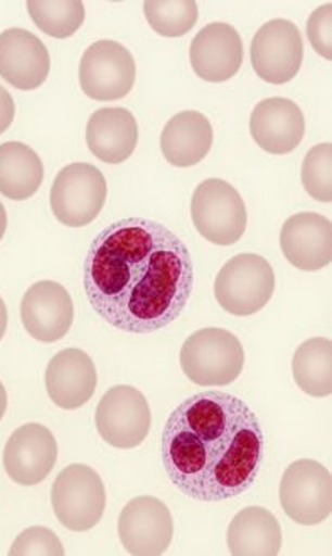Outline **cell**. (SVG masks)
<instances>
[{
  "instance_id": "6da1fadb",
  "label": "cell",
  "mask_w": 332,
  "mask_h": 556,
  "mask_svg": "<svg viewBox=\"0 0 332 556\" xmlns=\"http://www.w3.org/2000/svg\"><path fill=\"white\" fill-rule=\"evenodd\" d=\"M88 302L110 326L152 334L173 324L194 287L191 252L163 223L125 218L91 241L84 268Z\"/></svg>"
},
{
  "instance_id": "7a4b0ae2",
  "label": "cell",
  "mask_w": 332,
  "mask_h": 556,
  "mask_svg": "<svg viewBox=\"0 0 332 556\" xmlns=\"http://www.w3.org/2000/svg\"><path fill=\"white\" fill-rule=\"evenodd\" d=\"M161 454L170 482L186 496L203 503L233 500L257 481L264 430L239 396L201 391L167 418Z\"/></svg>"
},
{
  "instance_id": "3957f363",
  "label": "cell",
  "mask_w": 332,
  "mask_h": 556,
  "mask_svg": "<svg viewBox=\"0 0 332 556\" xmlns=\"http://www.w3.org/2000/svg\"><path fill=\"white\" fill-rule=\"evenodd\" d=\"M181 368L200 387H227L242 375L245 351L233 332L206 327L186 339L181 348Z\"/></svg>"
},
{
  "instance_id": "277c9868",
  "label": "cell",
  "mask_w": 332,
  "mask_h": 556,
  "mask_svg": "<svg viewBox=\"0 0 332 556\" xmlns=\"http://www.w3.org/2000/svg\"><path fill=\"white\" fill-rule=\"evenodd\" d=\"M273 292L276 271L264 256L255 253H242L228 260L215 280L216 301L233 316L260 313Z\"/></svg>"
},
{
  "instance_id": "5b68a950",
  "label": "cell",
  "mask_w": 332,
  "mask_h": 556,
  "mask_svg": "<svg viewBox=\"0 0 332 556\" xmlns=\"http://www.w3.org/2000/svg\"><path fill=\"white\" fill-rule=\"evenodd\" d=\"M191 218L197 233L219 247L239 243L248 223L240 192L230 182L216 177L197 186L191 200Z\"/></svg>"
},
{
  "instance_id": "8992f818",
  "label": "cell",
  "mask_w": 332,
  "mask_h": 556,
  "mask_svg": "<svg viewBox=\"0 0 332 556\" xmlns=\"http://www.w3.org/2000/svg\"><path fill=\"white\" fill-rule=\"evenodd\" d=\"M51 504L63 527L76 533L90 531L105 513V484L97 470L85 464H72L58 473L51 489Z\"/></svg>"
},
{
  "instance_id": "52a82bcc",
  "label": "cell",
  "mask_w": 332,
  "mask_h": 556,
  "mask_svg": "<svg viewBox=\"0 0 332 556\" xmlns=\"http://www.w3.org/2000/svg\"><path fill=\"white\" fill-rule=\"evenodd\" d=\"M108 186L99 167L75 162L58 173L51 186V210L61 225L81 228L99 218Z\"/></svg>"
},
{
  "instance_id": "ba28073f",
  "label": "cell",
  "mask_w": 332,
  "mask_h": 556,
  "mask_svg": "<svg viewBox=\"0 0 332 556\" xmlns=\"http://www.w3.org/2000/svg\"><path fill=\"white\" fill-rule=\"evenodd\" d=\"M279 496L292 521L303 527L321 525L332 509L331 472L316 460H295L283 472Z\"/></svg>"
},
{
  "instance_id": "9c48e42d",
  "label": "cell",
  "mask_w": 332,
  "mask_h": 556,
  "mask_svg": "<svg viewBox=\"0 0 332 556\" xmlns=\"http://www.w3.org/2000/svg\"><path fill=\"white\" fill-rule=\"evenodd\" d=\"M94 424L106 444L129 451L139 447L151 432V406L142 391L118 384L100 400Z\"/></svg>"
},
{
  "instance_id": "30bf717a",
  "label": "cell",
  "mask_w": 332,
  "mask_h": 556,
  "mask_svg": "<svg viewBox=\"0 0 332 556\" xmlns=\"http://www.w3.org/2000/svg\"><path fill=\"white\" fill-rule=\"evenodd\" d=\"M136 78V60L120 42L108 39L93 42L81 58V90L97 102H114L127 97Z\"/></svg>"
},
{
  "instance_id": "8fae6325",
  "label": "cell",
  "mask_w": 332,
  "mask_h": 556,
  "mask_svg": "<svg viewBox=\"0 0 332 556\" xmlns=\"http://www.w3.org/2000/svg\"><path fill=\"white\" fill-rule=\"evenodd\" d=\"M253 70L270 85L289 84L303 66L304 42L297 26L288 20L265 23L250 46Z\"/></svg>"
},
{
  "instance_id": "7c38bea8",
  "label": "cell",
  "mask_w": 332,
  "mask_h": 556,
  "mask_svg": "<svg viewBox=\"0 0 332 556\" xmlns=\"http://www.w3.org/2000/svg\"><path fill=\"white\" fill-rule=\"evenodd\" d=\"M118 538L130 555H164L173 543V515L157 497H136L122 509Z\"/></svg>"
},
{
  "instance_id": "4fadbf2b",
  "label": "cell",
  "mask_w": 332,
  "mask_h": 556,
  "mask_svg": "<svg viewBox=\"0 0 332 556\" xmlns=\"http://www.w3.org/2000/svg\"><path fill=\"white\" fill-rule=\"evenodd\" d=\"M75 319L72 295L61 283L41 280L30 286L21 302V320L30 338L56 342L68 334Z\"/></svg>"
},
{
  "instance_id": "5bb4252c",
  "label": "cell",
  "mask_w": 332,
  "mask_h": 556,
  "mask_svg": "<svg viewBox=\"0 0 332 556\" xmlns=\"http://www.w3.org/2000/svg\"><path fill=\"white\" fill-rule=\"evenodd\" d=\"M56 439L41 424L23 425L9 437L5 444V472L15 484H41L56 466Z\"/></svg>"
},
{
  "instance_id": "9a60e30c",
  "label": "cell",
  "mask_w": 332,
  "mask_h": 556,
  "mask_svg": "<svg viewBox=\"0 0 332 556\" xmlns=\"http://www.w3.org/2000/svg\"><path fill=\"white\" fill-rule=\"evenodd\" d=\"M243 41L239 30L227 23H212L194 36L189 60L194 73L209 84H224L240 72Z\"/></svg>"
},
{
  "instance_id": "2e32d148",
  "label": "cell",
  "mask_w": 332,
  "mask_h": 556,
  "mask_svg": "<svg viewBox=\"0 0 332 556\" xmlns=\"http://www.w3.org/2000/svg\"><path fill=\"white\" fill-rule=\"evenodd\" d=\"M306 118L297 103L289 98L261 100L250 117V134L268 154L285 155L303 142Z\"/></svg>"
},
{
  "instance_id": "e0dca14e",
  "label": "cell",
  "mask_w": 332,
  "mask_h": 556,
  "mask_svg": "<svg viewBox=\"0 0 332 556\" xmlns=\"http://www.w3.org/2000/svg\"><path fill=\"white\" fill-rule=\"evenodd\" d=\"M50 51L29 30L12 27L0 33V76L17 90L41 87L50 75Z\"/></svg>"
},
{
  "instance_id": "ac0fdd59",
  "label": "cell",
  "mask_w": 332,
  "mask_h": 556,
  "mask_svg": "<svg viewBox=\"0 0 332 556\" xmlns=\"http://www.w3.org/2000/svg\"><path fill=\"white\" fill-rule=\"evenodd\" d=\"M280 249L298 270L318 271L332 258L331 219L318 213H297L283 223Z\"/></svg>"
},
{
  "instance_id": "d6986e66",
  "label": "cell",
  "mask_w": 332,
  "mask_h": 556,
  "mask_svg": "<svg viewBox=\"0 0 332 556\" xmlns=\"http://www.w3.org/2000/svg\"><path fill=\"white\" fill-rule=\"evenodd\" d=\"M97 368L85 351H60L46 369V390L63 410H76L90 402L97 391Z\"/></svg>"
},
{
  "instance_id": "ffe728a7",
  "label": "cell",
  "mask_w": 332,
  "mask_h": 556,
  "mask_svg": "<svg viewBox=\"0 0 332 556\" xmlns=\"http://www.w3.org/2000/svg\"><path fill=\"white\" fill-rule=\"evenodd\" d=\"M87 143L91 154L105 164H122L139 143L136 117L125 109L97 110L88 121Z\"/></svg>"
},
{
  "instance_id": "44dd1931",
  "label": "cell",
  "mask_w": 332,
  "mask_h": 556,
  "mask_svg": "<svg viewBox=\"0 0 332 556\" xmlns=\"http://www.w3.org/2000/svg\"><path fill=\"white\" fill-rule=\"evenodd\" d=\"M213 137L212 122L206 115L184 110L174 115L164 127L161 151L173 166H196L212 151Z\"/></svg>"
},
{
  "instance_id": "7402d4cb",
  "label": "cell",
  "mask_w": 332,
  "mask_h": 556,
  "mask_svg": "<svg viewBox=\"0 0 332 556\" xmlns=\"http://www.w3.org/2000/svg\"><path fill=\"white\" fill-rule=\"evenodd\" d=\"M227 543L234 556H276L282 549V528L268 509L250 506L230 522Z\"/></svg>"
},
{
  "instance_id": "603a6c76",
  "label": "cell",
  "mask_w": 332,
  "mask_h": 556,
  "mask_svg": "<svg viewBox=\"0 0 332 556\" xmlns=\"http://www.w3.org/2000/svg\"><path fill=\"white\" fill-rule=\"evenodd\" d=\"M44 179L41 157L29 146L5 142L0 146V194L26 201L38 192Z\"/></svg>"
},
{
  "instance_id": "cb8c5ba5",
  "label": "cell",
  "mask_w": 332,
  "mask_h": 556,
  "mask_svg": "<svg viewBox=\"0 0 332 556\" xmlns=\"http://www.w3.org/2000/svg\"><path fill=\"white\" fill-rule=\"evenodd\" d=\"M292 372L297 387L316 399H324L332 391V344L328 338H312L303 342L292 359Z\"/></svg>"
},
{
  "instance_id": "d4e9b609",
  "label": "cell",
  "mask_w": 332,
  "mask_h": 556,
  "mask_svg": "<svg viewBox=\"0 0 332 556\" xmlns=\"http://www.w3.org/2000/svg\"><path fill=\"white\" fill-rule=\"evenodd\" d=\"M26 8L33 23L51 38H72L85 23V4L80 0H66V2L30 0Z\"/></svg>"
},
{
  "instance_id": "484cf974",
  "label": "cell",
  "mask_w": 332,
  "mask_h": 556,
  "mask_svg": "<svg viewBox=\"0 0 332 556\" xmlns=\"http://www.w3.org/2000/svg\"><path fill=\"white\" fill-rule=\"evenodd\" d=\"M148 23L164 38H181L196 26L197 5L193 0H151L144 2Z\"/></svg>"
},
{
  "instance_id": "4316f807",
  "label": "cell",
  "mask_w": 332,
  "mask_h": 556,
  "mask_svg": "<svg viewBox=\"0 0 332 556\" xmlns=\"http://www.w3.org/2000/svg\"><path fill=\"white\" fill-rule=\"evenodd\" d=\"M332 146L319 143L307 152L303 162V185L307 194L319 203L332 201Z\"/></svg>"
},
{
  "instance_id": "83f0119b",
  "label": "cell",
  "mask_w": 332,
  "mask_h": 556,
  "mask_svg": "<svg viewBox=\"0 0 332 556\" xmlns=\"http://www.w3.org/2000/svg\"><path fill=\"white\" fill-rule=\"evenodd\" d=\"M9 555L12 556H63L65 548L60 538L44 527H30L24 530L12 543Z\"/></svg>"
},
{
  "instance_id": "f1b7e54d",
  "label": "cell",
  "mask_w": 332,
  "mask_h": 556,
  "mask_svg": "<svg viewBox=\"0 0 332 556\" xmlns=\"http://www.w3.org/2000/svg\"><path fill=\"white\" fill-rule=\"evenodd\" d=\"M332 27V5L325 4L310 14L307 23V38H309L312 48L325 60L332 58L331 45Z\"/></svg>"
},
{
  "instance_id": "f546056e",
  "label": "cell",
  "mask_w": 332,
  "mask_h": 556,
  "mask_svg": "<svg viewBox=\"0 0 332 556\" xmlns=\"http://www.w3.org/2000/svg\"><path fill=\"white\" fill-rule=\"evenodd\" d=\"M15 117V103L12 94L5 90L4 87H0V136L11 127L12 122Z\"/></svg>"
},
{
  "instance_id": "4dcf8cb0",
  "label": "cell",
  "mask_w": 332,
  "mask_h": 556,
  "mask_svg": "<svg viewBox=\"0 0 332 556\" xmlns=\"http://www.w3.org/2000/svg\"><path fill=\"white\" fill-rule=\"evenodd\" d=\"M8 307H5V302L0 299V341L8 331Z\"/></svg>"
},
{
  "instance_id": "1f68e13d",
  "label": "cell",
  "mask_w": 332,
  "mask_h": 556,
  "mask_svg": "<svg viewBox=\"0 0 332 556\" xmlns=\"http://www.w3.org/2000/svg\"><path fill=\"white\" fill-rule=\"evenodd\" d=\"M5 410H8V391H5L4 384L0 381V420L4 418Z\"/></svg>"
},
{
  "instance_id": "d6a6232c",
  "label": "cell",
  "mask_w": 332,
  "mask_h": 556,
  "mask_svg": "<svg viewBox=\"0 0 332 556\" xmlns=\"http://www.w3.org/2000/svg\"><path fill=\"white\" fill-rule=\"evenodd\" d=\"M8 230V213H5L4 204L0 203V240L4 238Z\"/></svg>"
}]
</instances>
